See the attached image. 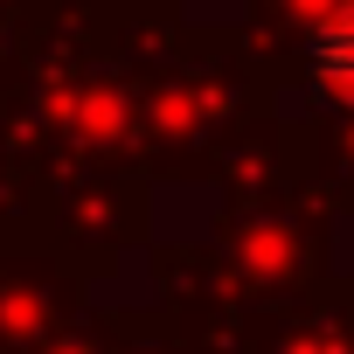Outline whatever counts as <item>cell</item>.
<instances>
[{
  "instance_id": "cell-1",
  "label": "cell",
  "mask_w": 354,
  "mask_h": 354,
  "mask_svg": "<svg viewBox=\"0 0 354 354\" xmlns=\"http://www.w3.org/2000/svg\"><path fill=\"white\" fill-rule=\"evenodd\" d=\"M313 77L354 104V0H340V8L313 28Z\"/></svg>"
}]
</instances>
